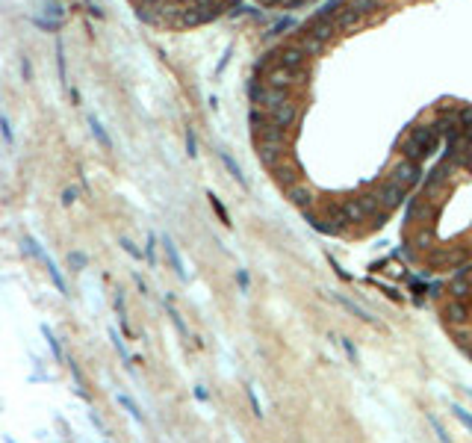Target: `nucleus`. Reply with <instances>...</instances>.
Masks as SVG:
<instances>
[{
  "label": "nucleus",
  "instance_id": "1",
  "mask_svg": "<svg viewBox=\"0 0 472 443\" xmlns=\"http://www.w3.org/2000/svg\"><path fill=\"white\" fill-rule=\"evenodd\" d=\"M440 316L443 322L451 328V325H466L472 322V301H458V299H446L440 304Z\"/></svg>",
  "mask_w": 472,
  "mask_h": 443
},
{
  "label": "nucleus",
  "instance_id": "2",
  "mask_svg": "<svg viewBox=\"0 0 472 443\" xmlns=\"http://www.w3.org/2000/svg\"><path fill=\"white\" fill-rule=\"evenodd\" d=\"M410 245L416 248V252H422V254H428L431 248H437L434 245V230H431V225H425V228H416V230H410Z\"/></svg>",
  "mask_w": 472,
  "mask_h": 443
},
{
  "label": "nucleus",
  "instance_id": "3",
  "mask_svg": "<svg viewBox=\"0 0 472 443\" xmlns=\"http://www.w3.org/2000/svg\"><path fill=\"white\" fill-rule=\"evenodd\" d=\"M416 175H419V171H416L413 163H396L392 171H389V180L399 183V186H413V183H416Z\"/></svg>",
  "mask_w": 472,
  "mask_h": 443
},
{
  "label": "nucleus",
  "instance_id": "4",
  "mask_svg": "<svg viewBox=\"0 0 472 443\" xmlns=\"http://www.w3.org/2000/svg\"><path fill=\"white\" fill-rule=\"evenodd\" d=\"M401 198H404V186H399V183L387 180V183H381V186H378V201H381V204H387V207H396Z\"/></svg>",
  "mask_w": 472,
  "mask_h": 443
},
{
  "label": "nucleus",
  "instance_id": "5",
  "mask_svg": "<svg viewBox=\"0 0 472 443\" xmlns=\"http://www.w3.org/2000/svg\"><path fill=\"white\" fill-rule=\"evenodd\" d=\"M163 245H165V254H168V260H171V266H174V272L180 281H186V263H183V257H180V252H177V245L171 242V237H163Z\"/></svg>",
  "mask_w": 472,
  "mask_h": 443
},
{
  "label": "nucleus",
  "instance_id": "6",
  "mask_svg": "<svg viewBox=\"0 0 472 443\" xmlns=\"http://www.w3.org/2000/svg\"><path fill=\"white\" fill-rule=\"evenodd\" d=\"M289 201L298 204L301 210H310V204H313V189H307V186H301V183H295V186H289Z\"/></svg>",
  "mask_w": 472,
  "mask_h": 443
},
{
  "label": "nucleus",
  "instance_id": "7",
  "mask_svg": "<svg viewBox=\"0 0 472 443\" xmlns=\"http://www.w3.org/2000/svg\"><path fill=\"white\" fill-rule=\"evenodd\" d=\"M45 266H47V275H50V281L56 284V290L62 293V296H68V284H65V278H62V272H59V266L53 263V257H47Z\"/></svg>",
  "mask_w": 472,
  "mask_h": 443
},
{
  "label": "nucleus",
  "instance_id": "8",
  "mask_svg": "<svg viewBox=\"0 0 472 443\" xmlns=\"http://www.w3.org/2000/svg\"><path fill=\"white\" fill-rule=\"evenodd\" d=\"M89 127H92V133H94V139H97V142L104 145L106 151H112V139H109V133H106V130H104V124H101V121L94 119V115H92V119H89Z\"/></svg>",
  "mask_w": 472,
  "mask_h": 443
},
{
  "label": "nucleus",
  "instance_id": "9",
  "mask_svg": "<svg viewBox=\"0 0 472 443\" xmlns=\"http://www.w3.org/2000/svg\"><path fill=\"white\" fill-rule=\"evenodd\" d=\"M118 405H124V408H127V414H130L133 419H136V422H145V414H142L139 405H136V402H133V399H130L127 393H118Z\"/></svg>",
  "mask_w": 472,
  "mask_h": 443
},
{
  "label": "nucleus",
  "instance_id": "10",
  "mask_svg": "<svg viewBox=\"0 0 472 443\" xmlns=\"http://www.w3.org/2000/svg\"><path fill=\"white\" fill-rule=\"evenodd\" d=\"M21 248H24V252H27V254H33V257H38L42 263H45V260H47L45 248H42V245H38V242H35L33 237H24V240H21Z\"/></svg>",
  "mask_w": 472,
  "mask_h": 443
},
{
  "label": "nucleus",
  "instance_id": "11",
  "mask_svg": "<svg viewBox=\"0 0 472 443\" xmlns=\"http://www.w3.org/2000/svg\"><path fill=\"white\" fill-rule=\"evenodd\" d=\"M165 307H168V316H171V322H174L177 334H180V337H189V328H186V322L180 319V313H177V307L171 304V299H165Z\"/></svg>",
  "mask_w": 472,
  "mask_h": 443
},
{
  "label": "nucleus",
  "instance_id": "12",
  "mask_svg": "<svg viewBox=\"0 0 472 443\" xmlns=\"http://www.w3.org/2000/svg\"><path fill=\"white\" fill-rule=\"evenodd\" d=\"M42 334H45L47 346H50V352H53V358H56V360H62V346H59V340L53 337V331H50V325H42Z\"/></svg>",
  "mask_w": 472,
  "mask_h": 443
},
{
  "label": "nucleus",
  "instance_id": "13",
  "mask_svg": "<svg viewBox=\"0 0 472 443\" xmlns=\"http://www.w3.org/2000/svg\"><path fill=\"white\" fill-rule=\"evenodd\" d=\"M56 68H59V80L65 83V45L56 42Z\"/></svg>",
  "mask_w": 472,
  "mask_h": 443
},
{
  "label": "nucleus",
  "instance_id": "14",
  "mask_svg": "<svg viewBox=\"0 0 472 443\" xmlns=\"http://www.w3.org/2000/svg\"><path fill=\"white\" fill-rule=\"evenodd\" d=\"M68 263L74 266L77 272H80V269H86V266H89V257H86L83 252H71V254H68Z\"/></svg>",
  "mask_w": 472,
  "mask_h": 443
},
{
  "label": "nucleus",
  "instance_id": "15",
  "mask_svg": "<svg viewBox=\"0 0 472 443\" xmlns=\"http://www.w3.org/2000/svg\"><path fill=\"white\" fill-rule=\"evenodd\" d=\"M210 204H212V210H215V213H219V219H222L224 225H230V216H227V210H224V204L219 201V198H215V195H212L210 192Z\"/></svg>",
  "mask_w": 472,
  "mask_h": 443
},
{
  "label": "nucleus",
  "instance_id": "16",
  "mask_svg": "<svg viewBox=\"0 0 472 443\" xmlns=\"http://www.w3.org/2000/svg\"><path fill=\"white\" fill-rule=\"evenodd\" d=\"M118 245H121V248H124V252H127L130 257H133V260H142V252H139V248H136V245H133V242L127 240V237H121V240H118Z\"/></svg>",
  "mask_w": 472,
  "mask_h": 443
},
{
  "label": "nucleus",
  "instance_id": "17",
  "mask_svg": "<svg viewBox=\"0 0 472 443\" xmlns=\"http://www.w3.org/2000/svg\"><path fill=\"white\" fill-rule=\"evenodd\" d=\"M109 337H112V346L118 349V355H121V360L130 367V355H127V349H124V343H121V337L115 334V331H109Z\"/></svg>",
  "mask_w": 472,
  "mask_h": 443
},
{
  "label": "nucleus",
  "instance_id": "18",
  "mask_svg": "<svg viewBox=\"0 0 472 443\" xmlns=\"http://www.w3.org/2000/svg\"><path fill=\"white\" fill-rule=\"evenodd\" d=\"M451 411H455V417H458L460 422H463V426L472 431V414H469V411H466V408H460V405H455Z\"/></svg>",
  "mask_w": 472,
  "mask_h": 443
},
{
  "label": "nucleus",
  "instance_id": "19",
  "mask_svg": "<svg viewBox=\"0 0 472 443\" xmlns=\"http://www.w3.org/2000/svg\"><path fill=\"white\" fill-rule=\"evenodd\" d=\"M0 133H3V139H6V142H15V133H12V127H9V119H6V115H3V112H0Z\"/></svg>",
  "mask_w": 472,
  "mask_h": 443
},
{
  "label": "nucleus",
  "instance_id": "20",
  "mask_svg": "<svg viewBox=\"0 0 472 443\" xmlns=\"http://www.w3.org/2000/svg\"><path fill=\"white\" fill-rule=\"evenodd\" d=\"M33 24H35V27H42V30H59V27H62V21H45V18H33Z\"/></svg>",
  "mask_w": 472,
  "mask_h": 443
},
{
  "label": "nucleus",
  "instance_id": "21",
  "mask_svg": "<svg viewBox=\"0 0 472 443\" xmlns=\"http://www.w3.org/2000/svg\"><path fill=\"white\" fill-rule=\"evenodd\" d=\"M153 237H148V248H145V257H148V263L151 266H156V248H153Z\"/></svg>",
  "mask_w": 472,
  "mask_h": 443
},
{
  "label": "nucleus",
  "instance_id": "22",
  "mask_svg": "<svg viewBox=\"0 0 472 443\" xmlns=\"http://www.w3.org/2000/svg\"><path fill=\"white\" fill-rule=\"evenodd\" d=\"M21 74H24V80H33V62H30V56L21 60Z\"/></svg>",
  "mask_w": 472,
  "mask_h": 443
},
{
  "label": "nucleus",
  "instance_id": "23",
  "mask_svg": "<svg viewBox=\"0 0 472 443\" xmlns=\"http://www.w3.org/2000/svg\"><path fill=\"white\" fill-rule=\"evenodd\" d=\"M222 160H224V166H227V168H230V171H233V178H236V180H242V171L236 168V163H233V160H230V157H227V154H222ZM242 183H245V180H242Z\"/></svg>",
  "mask_w": 472,
  "mask_h": 443
},
{
  "label": "nucleus",
  "instance_id": "24",
  "mask_svg": "<svg viewBox=\"0 0 472 443\" xmlns=\"http://www.w3.org/2000/svg\"><path fill=\"white\" fill-rule=\"evenodd\" d=\"M428 419H431V426L437 429V434H440V440H443V443H451V440H448V434H446V429L440 426V419H437V417H428Z\"/></svg>",
  "mask_w": 472,
  "mask_h": 443
},
{
  "label": "nucleus",
  "instance_id": "25",
  "mask_svg": "<svg viewBox=\"0 0 472 443\" xmlns=\"http://www.w3.org/2000/svg\"><path fill=\"white\" fill-rule=\"evenodd\" d=\"M236 281H239L242 293H248V272H245V269H239V272H236Z\"/></svg>",
  "mask_w": 472,
  "mask_h": 443
},
{
  "label": "nucleus",
  "instance_id": "26",
  "mask_svg": "<svg viewBox=\"0 0 472 443\" xmlns=\"http://www.w3.org/2000/svg\"><path fill=\"white\" fill-rule=\"evenodd\" d=\"M186 148H189V154H192V157L198 154V151H195V133H192V130H186Z\"/></svg>",
  "mask_w": 472,
  "mask_h": 443
},
{
  "label": "nucleus",
  "instance_id": "27",
  "mask_svg": "<svg viewBox=\"0 0 472 443\" xmlns=\"http://www.w3.org/2000/svg\"><path fill=\"white\" fill-rule=\"evenodd\" d=\"M74 198H77V192H74V189H65V192H62V204H65V207H68V204H74Z\"/></svg>",
  "mask_w": 472,
  "mask_h": 443
},
{
  "label": "nucleus",
  "instance_id": "28",
  "mask_svg": "<svg viewBox=\"0 0 472 443\" xmlns=\"http://www.w3.org/2000/svg\"><path fill=\"white\" fill-rule=\"evenodd\" d=\"M136 6L139 9H153V6H160V0H136Z\"/></svg>",
  "mask_w": 472,
  "mask_h": 443
},
{
  "label": "nucleus",
  "instance_id": "29",
  "mask_svg": "<svg viewBox=\"0 0 472 443\" xmlns=\"http://www.w3.org/2000/svg\"><path fill=\"white\" fill-rule=\"evenodd\" d=\"M195 396H198L201 402H204V399H207V390H204V387H195Z\"/></svg>",
  "mask_w": 472,
  "mask_h": 443
},
{
  "label": "nucleus",
  "instance_id": "30",
  "mask_svg": "<svg viewBox=\"0 0 472 443\" xmlns=\"http://www.w3.org/2000/svg\"><path fill=\"white\" fill-rule=\"evenodd\" d=\"M469 393H472V390H469Z\"/></svg>",
  "mask_w": 472,
  "mask_h": 443
}]
</instances>
